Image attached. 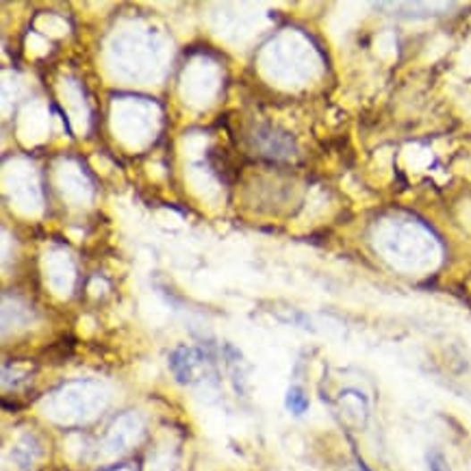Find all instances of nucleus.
I'll list each match as a JSON object with an SVG mask.
<instances>
[{
	"label": "nucleus",
	"mask_w": 471,
	"mask_h": 471,
	"mask_svg": "<svg viewBox=\"0 0 471 471\" xmlns=\"http://www.w3.org/2000/svg\"><path fill=\"white\" fill-rule=\"evenodd\" d=\"M191 349H176L174 354H172L170 363H172V369H174L176 378L181 380V383H189L191 376H194V361H191Z\"/></svg>",
	"instance_id": "obj_1"
},
{
	"label": "nucleus",
	"mask_w": 471,
	"mask_h": 471,
	"mask_svg": "<svg viewBox=\"0 0 471 471\" xmlns=\"http://www.w3.org/2000/svg\"><path fill=\"white\" fill-rule=\"evenodd\" d=\"M285 404L293 415H298V417L307 413L308 398H307V393H304V389L302 387H289V391L285 395Z\"/></svg>",
	"instance_id": "obj_2"
},
{
	"label": "nucleus",
	"mask_w": 471,
	"mask_h": 471,
	"mask_svg": "<svg viewBox=\"0 0 471 471\" xmlns=\"http://www.w3.org/2000/svg\"><path fill=\"white\" fill-rule=\"evenodd\" d=\"M425 463H428V471H452L445 454L439 452V450H430V452L425 454Z\"/></svg>",
	"instance_id": "obj_3"
}]
</instances>
